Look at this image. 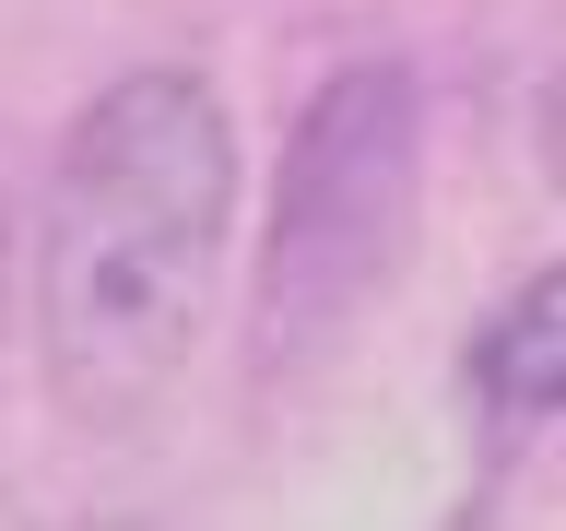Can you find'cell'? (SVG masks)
<instances>
[{
    "mask_svg": "<svg viewBox=\"0 0 566 531\" xmlns=\"http://www.w3.org/2000/svg\"><path fill=\"white\" fill-rule=\"evenodd\" d=\"M237 131L201 71H118L71 118L35 225V366L71 425L166 414L224 295Z\"/></svg>",
    "mask_w": 566,
    "mask_h": 531,
    "instance_id": "cell-1",
    "label": "cell"
},
{
    "mask_svg": "<svg viewBox=\"0 0 566 531\" xmlns=\"http://www.w3.org/2000/svg\"><path fill=\"white\" fill-rule=\"evenodd\" d=\"M424 189V95L401 60H354L331 71L283 142L272 177V237H260V354H307L331 343L366 295L401 260V225H413Z\"/></svg>",
    "mask_w": 566,
    "mask_h": 531,
    "instance_id": "cell-2",
    "label": "cell"
},
{
    "mask_svg": "<svg viewBox=\"0 0 566 531\" xmlns=\"http://www.w3.org/2000/svg\"><path fill=\"white\" fill-rule=\"evenodd\" d=\"M555 308L566 283L531 272L507 308L484 319V354H472V389H484V414L507 425V437H531V425H555Z\"/></svg>",
    "mask_w": 566,
    "mask_h": 531,
    "instance_id": "cell-3",
    "label": "cell"
},
{
    "mask_svg": "<svg viewBox=\"0 0 566 531\" xmlns=\"http://www.w3.org/2000/svg\"><path fill=\"white\" fill-rule=\"evenodd\" d=\"M0 283H12V201H0Z\"/></svg>",
    "mask_w": 566,
    "mask_h": 531,
    "instance_id": "cell-4",
    "label": "cell"
}]
</instances>
